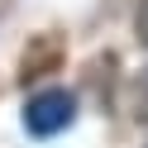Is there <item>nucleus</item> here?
Segmentation results:
<instances>
[{
  "mask_svg": "<svg viewBox=\"0 0 148 148\" xmlns=\"http://www.w3.org/2000/svg\"><path fill=\"white\" fill-rule=\"evenodd\" d=\"M72 119H77V100H72V91H38V96L24 105V129H29L34 138L62 134Z\"/></svg>",
  "mask_w": 148,
  "mask_h": 148,
  "instance_id": "1",
  "label": "nucleus"
},
{
  "mask_svg": "<svg viewBox=\"0 0 148 148\" xmlns=\"http://www.w3.org/2000/svg\"><path fill=\"white\" fill-rule=\"evenodd\" d=\"M58 62V38H43V48L24 53V77H43V67Z\"/></svg>",
  "mask_w": 148,
  "mask_h": 148,
  "instance_id": "2",
  "label": "nucleus"
},
{
  "mask_svg": "<svg viewBox=\"0 0 148 148\" xmlns=\"http://www.w3.org/2000/svg\"><path fill=\"white\" fill-rule=\"evenodd\" d=\"M134 29H138V43L148 48V0H138V14H134Z\"/></svg>",
  "mask_w": 148,
  "mask_h": 148,
  "instance_id": "3",
  "label": "nucleus"
},
{
  "mask_svg": "<svg viewBox=\"0 0 148 148\" xmlns=\"http://www.w3.org/2000/svg\"><path fill=\"white\" fill-rule=\"evenodd\" d=\"M138 119H148V81H138Z\"/></svg>",
  "mask_w": 148,
  "mask_h": 148,
  "instance_id": "4",
  "label": "nucleus"
}]
</instances>
